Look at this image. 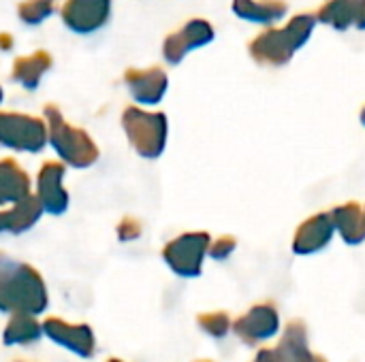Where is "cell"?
<instances>
[{
  "label": "cell",
  "mask_w": 365,
  "mask_h": 362,
  "mask_svg": "<svg viewBox=\"0 0 365 362\" xmlns=\"http://www.w3.org/2000/svg\"><path fill=\"white\" fill-rule=\"evenodd\" d=\"M122 126L139 156L158 158L163 154L167 139V117L163 113H145L137 107H128L122 115Z\"/></svg>",
  "instance_id": "4"
},
{
  "label": "cell",
  "mask_w": 365,
  "mask_h": 362,
  "mask_svg": "<svg viewBox=\"0 0 365 362\" xmlns=\"http://www.w3.org/2000/svg\"><path fill=\"white\" fill-rule=\"evenodd\" d=\"M338 233L349 245H357L365 241V205L346 203L331 211Z\"/></svg>",
  "instance_id": "17"
},
{
  "label": "cell",
  "mask_w": 365,
  "mask_h": 362,
  "mask_svg": "<svg viewBox=\"0 0 365 362\" xmlns=\"http://www.w3.org/2000/svg\"><path fill=\"white\" fill-rule=\"evenodd\" d=\"M319 19L336 30H346L353 23L365 30V0H329L321 6Z\"/></svg>",
  "instance_id": "15"
},
{
  "label": "cell",
  "mask_w": 365,
  "mask_h": 362,
  "mask_svg": "<svg viewBox=\"0 0 365 362\" xmlns=\"http://www.w3.org/2000/svg\"><path fill=\"white\" fill-rule=\"evenodd\" d=\"M45 117L49 126V141L64 162H68L75 169H86L96 162L98 149L88 132L68 126L53 105L45 107Z\"/></svg>",
  "instance_id": "3"
},
{
  "label": "cell",
  "mask_w": 365,
  "mask_h": 362,
  "mask_svg": "<svg viewBox=\"0 0 365 362\" xmlns=\"http://www.w3.org/2000/svg\"><path fill=\"white\" fill-rule=\"evenodd\" d=\"M43 333L53 344L71 350L81 358L94 356V333L88 324H66L60 318H47L43 322Z\"/></svg>",
  "instance_id": "9"
},
{
  "label": "cell",
  "mask_w": 365,
  "mask_h": 362,
  "mask_svg": "<svg viewBox=\"0 0 365 362\" xmlns=\"http://www.w3.org/2000/svg\"><path fill=\"white\" fill-rule=\"evenodd\" d=\"M49 66H51L49 53L47 51H36L32 55L15 60V64H13V79L17 83H21L26 90H34Z\"/></svg>",
  "instance_id": "21"
},
{
  "label": "cell",
  "mask_w": 365,
  "mask_h": 362,
  "mask_svg": "<svg viewBox=\"0 0 365 362\" xmlns=\"http://www.w3.org/2000/svg\"><path fill=\"white\" fill-rule=\"evenodd\" d=\"M334 230H338V228H336V222H334L331 213L312 215L310 220H306L297 228L295 239H293V252L299 254V256L321 252L323 247L329 245V241L334 237Z\"/></svg>",
  "instance_id": "11"
},
{
  "label": "cell",
  "mask_w": 365,
  "mask_h": 362,
  "mask_svg": "<svg viewBox=\"0 0 365 362\" xmlns=\"http://www.w3.org/2000/svg\"><path fill=\"white\" fill-rule=\"evenodd\" d=\"M43 211H45V207L38 196H26V198L17 201L11 209H4L0 213V228L11 235L26 233L28 228H32L38 222Z\"/></svg>",
  "instance_id": "16"
},
{
  "label": "cell",
  "mask_w": 365,
  "mask_h": 362,
  "mask_svg": "<svg viewBox=\"0 0 365 362\" xmlns=\"http://www.w3.org/2000/svg\"><path fill=\"white\" fill-rule=\"evenodd\" d=\"M30 196V179L24 173V169L13 160H2L0 164V201L17 203L21 198Z\"/></svg>",
  "instance_id": "19"
},
{
  "label": "cell",
  "mask_w": 365,
  "mask_h": 362,
  "mask_svg": "<svg viewBox=\"0 0 365 362\" xmlns=\"http://www.w3.org/2000/svg\"><path fill=\"white\" fill-rule=\"evenodd\" d=\"M361 122L365 124V109H364V113H361Z\"/></svg>",
  "instance_id": "28"
},
{
  "label": "cell",
  "mask_w": 365,
  "mask_h": 362,
  "mask_svg": "<svg viewBox=\"0 0 365 362\" xmlns=\"http://www.w3.org/2000/svg\"><path fill=\"white\" fill-rule=\"evenodd\" d=\"M0 309L4 314H43L47 309V290L38 271L26 262L2 258L0 265Z\"/></svg>",
  "instance_id": "1"
},
{
  "label": "cell",
  "mask_w": 365,
  "mask_h": 362,
  "mask_svg": "<svg viewBox=\"0 0 365 362\" xmlns=\"http://www.w3.org/2000/svg\"><path fill=\"white\" fill-rule=\"evenodd\" d=\"M15 362H28V361H15Z\"/></svg>",
  "instance_id": "30"
},
{
  "label": "cell",
  "mask_w": 365,
  "mask_h": 362,
  "mask_svg": "<svg viewBox=\"0 0 365 362\" xmlns=\"http://www.w3.org/2000/svg\"><path fill=\"white\" fill-rule=\"evenodd\" d=\"M109 11L111 0H66L62 21L77 34H90L107 23Z\"/></svg>",
  "instance_id": "8"
},
{
  "label": "cell",
  "mask_w": 365,
  "mask_h": 362,
  "mask_svg": "<svg viewBox=\"0 0 365 362\" xmlns=\"http://www.w3.org/2000/svg\"><path fill=\"white\" fill-rule=\"evenodd\" d=\"M64 166L58 162H45L38 171V198L45 211L60 215L68 207V194L62 190Z\"/></svg>",
  "instance_id": "12"
},
{
  "label": "cell",
  "mask_w": 365,
  "mask_h": 362,
  "mask_svg": "<svg viewBox=\"0 0 365 362\" xmlns=\"http://www.w3.org/2000/svg\"><path fill=\"white\" fill-rule=\"evenodd\" d=\"M289 6L284 0H233V13L248 21L272 23L287 15Z\"/></svg>",
  "instance_id": "18"
},
{
  "label": "cell",
  "mask_w": 365,
  "mask_h": 362,
  "mask_svg": "<svg viewBox=\"0 0 365 362\" xmlns=\"http://www.w3.org/2000/svg\"><path fill=\"white\" fill-rule=\"evenodd\" d=\"M212 38H214L212 26L205 19H192L182 30H178V32L167 36V41L163 45L165 60L171 62V64H178V62H182V58L188 51H192L195 47L207 45Z\"/></svg>",
  "instance_id": "10"
},
{
  "label": "cell",
  "mask_w": 365,
  "mask_h": 362,
  "mask_svg": "<svg viewBox=\"0 0 365 362\" xmlns=\"http://www.w3.org/2000/svg\"><path fill=\"white\" fill-rule=\"evenodd\" d=\"M195 362H214V361H195Z\"/></svg>",
  "instance_id": "29"
},
{
  "label": "cell",
  "mask_w": 365,
  "mask_h": 362,
  "mask_svg": "<svg viewBox=\"0 0 365 362\" xmlns=\"http://www.w3.org/2000/svg\"><path fill=\"white\" fill-rule=\"evenodd\" d=\"M235 239L233 237H220V239H216L212 245H210V256L214 258V260H225V258H229L231 254H233V250H235Z\"/></svg>",
  "instance_id": "24"
},
{
  "label": "cell",
  "mask_w": 365,
  "mask_h": 362,
  "mask_svg": "<svg viewBox=\"0 0 365 362\" xmlns=\"http://www.w3.org/2000/svg\"><path fill=\"white\" fill-rule=\"evenodd\" d=\"M210 245L212 241L207 233H186L165 245L163 258L180 277H197L201 275V265L210 252Z\"/></svg>",
  "instance_id": "5"
},
{
  "label": "cell",
  "mask_w": 365,
  "mask_h": 362,
  "mask_svg": "<svg viewBox=\"0 0 365 362\" xmlns=\"http://www.w3.org/2000/svg\"><path fill=\"white\" fill-rule=\"evenodd\" d=\"M252 362H278V358H276V350H272V348H263V350H259Z\"/></svg>",
  "instance_id": "26"
},
{
  "label": "cell",
  "mask_w": 365,
  "mask_h": 362,
  "mask_svg": "<svg viewBox=\"0 0 365 362\" xmlns=\"http://www.w3.org/2000/svg\"><path fill=\"white\" fill-rule=\"evenodd\" d=\"M197 324H199V329L205 333V335H210V337H214V339H220V337H225L229 331H231V316L227 314V312H207V314H199L197 316Z\"/></svg>",
  "instance_id": "22"
},
{
  "label": "cell",
  "mask_w": 365,
  "mask_h": 362,
  "mask_svg": "<svg viewBox=\"0 0 365 362\" xmlns=\"http://www.w3.org/2000/svg\"><path fill=\"white\" fill-rule=\"evenodd\" d=\"M43 324L36 322L34 314L17 312L11 314L6 326H4V346H30L41 339Z\"/></svg>",
  "instance_id": "20"
},
{
  "label": "cell",
  "mask_w": 365,
  "mask_h": 362,
  "mask_svg": "<svg viewBox=\"0 0 365 362\" xmlns=\"http://www.w3.org/2000/svg\"><path fill=\"white\" fill-rule=\"evenodd\" d=\"M124 81L133 98L141 105H156L167 92V75L160 68H145V70L130 68L126 70Z\"/></svg>",
  "instance_id": "13"
},
{
  "label": "cell",
  "mask_w": 365,
  "mask_h": 362,
  "mask_svg": "<svg viewBox=\"0 0 365 362\" xmlns=\"http://www.w3.org/2000/svg\"><path fill=\"white\" fill-rule=\"evenodd\" d=\"M141 235V224L139 220L135 218H124L120 224H118V237L120 241H133Z\"/></svg>",
  "instance_id": "25"
},
{
  "label": "cell",
  "mask_w": 365,
  "mask_h": 362,
  "mask_svg": "<svg viewBox=\"0 0 365 362\" xmlns=\"http://www.w3.org/2000/svg\"><path fill=\"white\" fill-rule=\"evenodd\" d=\"M274 350L278 362H325V358L317 356L308 348V329L302 320L289 322L278 348Z\"/></svg>",
  "instance_id": "14"
},
{
  "label": "cell",
  "mask_w": 365,
  "mask_h": 362,
  "mask_svg": "<svg viewBox=\"0 0 365 362\" xmlns=\"http://www.w3.org/2000/svg\"><path fill=\"white\" fill-rule=\"evenodd\" d=\"M314 23H317V17L304 13V15L293 17L291 23L280 30H269V32L259 34L248 45L252 60L263 66L287 64L293 58V53L310 38Z\"/></svg>",
  "instance_id": "2"
},
{
  "label": "cell",
  "mask_w": 365,
  "mask_h": 362,
  "mask_svg": "<svg viewBox=\"0 0 365 362\" xmlns=\"http://www.w3.org/2000/svg\"><path fill=\"white\" fill-rule=\"evenodd\" d=\"M107 362H124V361H118V358H109Z\"/></svg>",
  "instance_id": "27"
},
{
  "label": "cell",
  "mask_w": 365,
  "mask_h": 362,
  "mask_svg": "<svg viewBox=\"0 0 365 362\" xmlns=\"http://www.w3.org/2000/svg\"><path fill=\"white\" fill-rule=\"evenodd\" d=\"M17 13L26 23H41L47 15L53 13V0H24Z\"/></svg>",
  "instance_id": "23"
},
{
  "label": "cell",
  "mask_w": 365,
  "mask_h": 362,
  "mask_svg": "<svg viewBox=\"0 0 365 362\" xmlns=\"http://www.w3.org/2000/svg\"><path fill=\"white\" fill-rule=\"evenodd\" d=\"M0 141L17 151H41L47 141V128L41 119L24 113L0 115Z\"/></svg>",
  "instance_id": "6"
},
{
  "label": "cell",
  "mask_w": 365,
  "mask_h": 362,
  "mask_svg": "<svg viewBox=\"0 0 365 362\" xmlns=\"http://www.w3.org/2000/svg\"><path fill=\"white\" fill-rule=\"evenodd\" d=\"M278 329H280V318H278V309L272 303H259L233 322L235 335L246 346H257L259 341L272 339L278 333Z\"/></svg>",
  "instance_id": "7"
}]
</instances>
